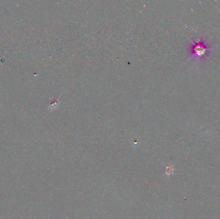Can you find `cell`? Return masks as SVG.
Instances as JSON below:
<instances>
[{"mask_svg":"<svg viewBox=\"0 0 220 219\" xmlns=\"http://www.w3.org/2000/svg\"><path fill=\"white\" fill-rule=\"evenodd\" d=\"M189 41L192 43V56L196 59H200L204 57L208 51L211 50L208 48L204 41L200 39L198 42H193L189 39Z\"/></svg>","mask_w":220,"mask_h":219,"instance_id":"cell-1","label":"cell"}]
</instances>
